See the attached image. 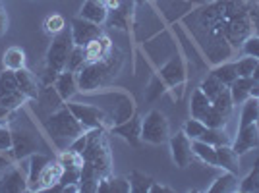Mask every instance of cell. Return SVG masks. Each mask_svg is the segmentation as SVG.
Returning <instances> with one entry per match:
<instances>
[{"label":"cell","instance_id":"3","mask_svg":"<svg viewBox=\"0 0 259 193\" xmlns=\"http://www.w3.org/2000/svg\"><path fill=\"white\" fill-rule=\"evenodd\" d=\"M45 126H47V131L51 133V137H53L54 143L60 149H64L66 145L70 147L72 141L87 131L81 126V122L72 114V110L66 107V105L62 108H58L56 112H53V114H49Z\"/></svg>","mask_w":259,"mask_h":193},{"label":"cell","instance_id":"13","mask_svg":"<svg viewBox=\"0 0 259 193\" xmlns=\"http://www.w3.org/2000/svg\"><path fill=\"white\" fill-rule=\"evenodd\" d=\"M29 191L27 178L18 166H12L0 176V193H22Z\"/></svg>","mask_w":259,"mask_h":193},{"label":"cell","instance_id":"34","mask_svg":"<svg viewBox=\"0 0 259 193\" xmlns=\"http://www.w3.org/2000/svg\"><path fill=\"white\" fill-rule=\"evenodd\" d=\"M201 141L211 143L213 147H221V145H230V137L223 128H207L205 133L201 135Z\"/></svg>","mask_w":259,"mask_h":193},{"label":"cell","instance_id":"17","mask_svg":"<svg viewBox=\"0 0 259 193\" xmlns=\"http://www.w3.org/2000/svg\"><path fill=\"white\" fill-rule=\"evenodd\" d=\"M217 166L227 172H232V174L240 172V159H238L236 151L232 149V145L217 147Z\"/></svg>","mask_w":259,"mask_h":193},{"label":"cell","instance_id":"33","mask_svg":"<svg viewBox=\"0 0 259 193\" xmlns=\"http://www.w3.org/2000/svg\"><path fill=\"white\" fill-rule=\"evenodd\" d=\"M211 74L215 75L217 79H219L223 85H227V87H230L238 79V72H236V66H234V64H221V66H217V68L213 70V72H211Z\"/></svg>","mask_w":259,"mask_h":193},{"label":"cell","instance_id":"40","mask_svg":"<svg viewBox=\"0 0 259 193\" xmlns=\"http://www.w3.org/2000/svg\"><path fill=\"white\" fill-rule=\"evenodd\" d=\"M85 62V46H72V51H70V56H68V66H66V70H70V72H77L81 64Z\"/></svg>","mask_w":259,"mask_h":193},{"label":"cell","instance_id":"1","mask_svg":"<svg viewBox=\"0 0 259 193\" xmlns=\"http://www.w3.org/2000/svg\"><path fill=\"white\" fill-rule=\"evenodd\" d=\"M246 4L242 0H215L213 4L201 8L194 18L186 20L188 23H192V31L199 39L209 60L219 62L225 56H228V22Z\"/></svg>","mask_w":259,"mask_h":193},{"label":"cell","instance_id":"27","mask_svg":"<svg viewBox=\"0 0 259 193\" xmlns=\"http://www.w3.org/2000/svg\"><path fill=\"white\" fill-rule=\"evenodd\" d=\"M211 99L201 91V89H195L194 95H192V103H190V116L192 118L201 120L205 116V112L211 108Z\"/></svg>","mask_w":259,"mask_h":193},{"label":"cell","instance_id":"16","mask_svg":"<svg viewBox=\"0 0 259 193\" xmlns=\"http://www.w3.org/2000/svg\"><path fill=\"white\" fill-rule=\"evenodd\" d=\"M53 85L56 87L58 95L64 99V103H68V101L79 91V89H77L76 72H70V70H64L62 74H58V77L54 79Z\"/></svg>","mask_w":259,"mask_h":193},{"label":"cell","instance_id":"4","mask_svg":"<svg viewBox=\"0 0 259 193\" xmlns=\"http://www.w3.org/2000/svg\"><path fill=\"white\" fill-rule=\"evenodd\" d=\"M81 155H83V162L91 164L101 174V178L110 176L112 159H110V147H108L105 128L87 129V145Z\"/></svg>","mask_w":259,"mask_h":193},{"label":"cell","instance_id":"2","mask_svg":"<svg viewBox=\"0 0 259 193\" xmlns=\"http://www.w3.org/2000/svg\"><path fill=\"white\" fill-rule=\"evenodd\" d=\"M122 64H124V54L116 46L101 60H85L76 72L77 89L81 93H91L95 89L107 87L120 74Z\"/></svg>","mask_w":259,"mask_h":193},{"label":"cell","instance_id":"49","mask_svg":"<svg viewBox=\"0 0 259 193\" xmlns=\"http://www.w3.org/2000/svg\"><path fill=\"white\" fill-rule=\"evenodd\" d=\"M172 189L170 187H166V185H159V183H153L149 193H170Z\"/></svg>","mask_w":259,"mask_h":193},{"label":"cell","instance_id":"12","mask_svg":"<svg viewBox=\"0 0 259 193\" xmlns=\"http://www.w3.org/2000/svg\"><path fill=\"white\" fill-rule=\"evenodd\" d=\"M110 131L114 135H118L122 139L130 143L132 147H140L141 145V118L140 116H132V118L124 120L120 124H114Z\"/></svg>","mask_w":259,"mask_h":193},{"label":"cell","instance_id":"7","mask_svg":"<svg viewBox=\"0 0 259 193\" xmlns=\"http://www.w3.org/2000/svg\"><path fill=\"white\" fill-rule=\"evenodd\" d=\"M29 99L23 95V91L18 85L16 79V72L12 70H4L0 74V105L10 110H18V108L25 105Z\"/></svg>","mask_w":259,"mask_h":193},{"label":"cell","instance_id":"21","mask_svg":"<svg viewBox=\"0 0 259 193\" xmlns=\"http://www.w3.org/2000/svg\"><path fill=\"white\" fill-rule=\"evenodd\" d=\"M161 77L164 79V83L168 87H182L184 83V66L178 58H172L168 64L161 70Z\"/></svg>","mask_w":259,"mask_h":193},{"label":"cell","instance_id":"42","mask_svg":"<svg viewBox=\"0 0 259 193\" xmlns=\"http://www.w3.org/2000/svg\"><path fill=\"white\" fill-rule=\"evenodd\" d=\"M207 126L201 122V120L197 118H190L188 122H186V126H184V133L190 137V139H201V135L205 133Z\"/></svg>","mask_w":259,"mask_h":193},{"label":"cell","instance_id":"6","mask_svg":"<svg viewBox=\"0 0 259 193\" xmlns=\"http://www.w3.org/2000/svg\"><path fill=\"white\" fill-rule=\"evenodd\" d=\"M170 139V126L161 110H151L141 118V141L151 145H162Z\"/></svg>","mask_w":259,"mask_h":193},{"label":"cell","instance_id":"5","mask_svg":"<svg viewBox=\"0 0 259 193\" xmlns=\"http://www.w3.org/2000/svg\"><path fill=\"white\" fill-rule=\"evenodd\" d=\"M74 46V41H72V35L66 31L58 33L53 37V43L47 51V56H45V68H47V85L54 83V79L58 77V74H62L68 66V56H70V51Z\"/></svg>","mask_w":259,"mask_h":193},{"label":"cell","instance_id":"45","mask_svg":"<svg viewBox=\"0 0 259 193\" xmlns=\"http://www.w3.org/2000/svg\"><path fill=\"white\" fill-rule=\"evenodd\" d=\"M14 166V157L10 151H0V176Z\"/></svg>","mask_w":259,"mask_h":193},{"label":"cell","instance_id":"38","mask_svg":"<svg viewBox=\"0 0 259 193\" xmlns=\"http://www.w3.org/2000/svg\"><path fill=\"white\" fill-rule=\"evenodd\" d=\"M213 107L223 114V116H227L230 118V114H232V108H234V101H232V96H230V91H228V87L221 93V95L217 96L215 101H213Z\"/></svg>","mask_w":259,"mask_h":193},{"label":"cell","instance_id":"19","mask_svg":"<svg viewBox=\"0 0 259 193\" xmlns=\"http://www.w3.org/2000/svg\"><path fill=\"white\" fill-rule=\"evenodd\" d=\"M16 79H18V85H20V89L23 91V95L27 96L29 101L39 96V93H41L39 81H37V77H35L27 68L18 70V72H16Z\"/></svg>","mask_w":259,"mask_h":193},{"label":"cell","instance_id":"51","mask_svg":"<svg viewBox=\"0 0 259 193\" xmlns=\"http://www.w3.org/2000/svg\"><path fill=\"white\" fill-rule=\"evenodd\" d=\"M255 124H257V128H259V116H257V122H255Z\"/></svg>","mask_w":259,"mask_h":193},{"label":"cell","instance_id":"32","mask_svg":"<svg viewBox=\"0 0 259 193\" xmlns=\"http://www.w3.org/2000/svg\"><path fill=\"white\" fill-rule=\"evenodd\" d=\"M128 182H130V191L134 193H149L151 185L155 183L153 178H149V176H145V174H141L138 170L130 172Z\"/></svg>","mask_w":259,"mask_h":193},{"label":"cell","instance_id":"23","mask_svg":"<svg viewBox=\"0 0 259 193\" xmlns=\"http://www.w3.org/2000/svg\"><path fill=\"white\" fill-rule=\"evenodd\" d=\"M253 83H255L253 77H238L236 81L228 87L234 105H244L248 101L249 96H251V87H253Z\"/></svg>","mask_w":259,"mask_h":193},{"label":"cell","instance_id":"31","mask_svg":"<svg viewBox=\"0 0 259 193\" xmlns=\"http://www.w3.org/2000/svg\"><path fill=\"white\" fill-rule=\"evenodd\" d=\"M58 162L62 164L64 170H81V166H83V155L68 147V149H64L58 155Z\"/></svg>","mask_w":259,"mask_h":193},{"label":"cell","instance_id":"29","mask_svg":"<svg viewBox=\"0 0 259 193\" xmlns=\"http://www.w3.org/2000/svg\"><path fill=\"white\" fill-rule=\"evenodd\" d=\"M2 64H4V70L18 72V70L25 68V53H23L20 46H10V49L4 53Z\"/></svg>","mask_w":259,"mask_h":193},{"label":"cell","instance_id":"26","mask_svg":"<svg viewBox=\"0 0 259 193\" xmlns=\"http://www.w3.org/2000/svg\"><path fill=\"white\" fill-rule=\"evenodd\" d=\"M240 187V180H238V174L232 172H225L223 176H219L213 185L209 187V193H234Z\"/></svg>","mask_w":259,"mask_h":193},{"label":"cell","instance_id":"25","mask_svg":"<svg viewBox=\"0 0 259 193\" xmlns=\"http://www.w3.org/2000/svg\"><path fill=\"white\" fill-rule=\"evenodd\" d=\"M112 49H114V46L110 43V39L103 33L95 41H91L89 44H85V60H101V58H105Z\"/></svg>","mask_w":259,"mask_h":193},{"label":"cell","instance_id":"28","mask_svg":"<svg viewBox=\"0 0 259 193\" xmlns=\"http://www.w3.org/2000/svg\"><path fill=\"white\" fill-rule=\"evenodd\" d=\"M192 149H194V157H197L201 162H205L209 166H217V147H213L211 143L194 139L192 141Z\"/></svg>","mask_w":259,"mask_h":193},{"label":"cell","instance_id":"22","mask_svg":"<svg viewBox=\"0 0 259 193\" xmlns=\"http://www.w3.org/2000/svg\"><path fill=\"white\" fill-rule=\"evenodd\" d=\"M51 162L49 157L45 155H39V153H33L29 157V166H27V183H29V191H35L37 189V182H39V176L43 168Z\"/></svg>","mask_w":259,"mask_h":193},{"label":"cell","instance_id":"9","mask_svg":"<svg viewBox=\"0 0 259 193\" xmlns=\"http://www.w3.org/2000/svg\"><path fill=\"white\" fill-rule=\"evenodd\" d=\"M70 35H72V41L76 46H85V44H89L91 41H95L97 37L103 35V27L97 23L89 22L85 18H81V16H77L70 23Z\"/></svg>","mask_w":259,"mask_h":193},{"label":"cell","instance_id":"35","mask_svg":"<svg viewBox=\"0 0 259 193\" xmlns=\"http://www.w3.org/2000/svg\"><path fill=\"white\" fill-rule=\"evenodd\" d=\"M199 89H201V91H203V93H205V95L211 99V103H213L217 96H219L221 93H223V91H225V89H227V85H223V83L217 79L215 75L209 74L205 79H203V83L199 85Z\"/></svg>","mask_w":259,"mask_h":193},{"label":"cell","instance_id":"37","mask_svg":"<svg viewBox=\"0 0 259 193\" xmlns=\"http://www.w3.org/2000/svg\"><path fill=\"white\" fill-rule=\"evenodd\" d=\"M43 29L47 35L54 37V35H58V33H62L66 29V20L60 14H51V16L45 20Z\"/></svg>","mask_w":259,"mask_h":193},{"label":"cell","instance_id":"52","mask_svg":"<svg viewBox=\"0 0 259 193\" xmlns=\"http://www.w3.org/2000/svg\"><path fill=\"white\" fill-rule=\"evenodd\" d=\"M136 2H145V0H136Z\"/></svg>","mask_w":259,"mask_h":193},{"label":"cell","instance_id":"24","mask_svg":"<svg viewBox=\"0 0 259 193\" xmlns=\"http://www.w3.org/2000/svg\"><path fill=\"white\" fill-rule=\"evenodd\" d=\"M39 103H41V108L43 110H49V114H53L56 112L58 108L64 107V99L58 95V91H56V87L51 83V85H47L45 89H41V93H39Z\"/></svg>","mask_w":259,"mask_h":193},{"label":"cell","instance_id":"18","mask_svg":"<svg viewBox=\"0 0 259 193\" xmlns=\"http://www.w3.org/2000/svg\"><path fill=\"white\" fill-rule=\"evenodd\" d=\"M79 16L89 20V22L97 23V25H105L108 18V8L103 6L99 0H85L81 10H79Z\"/></svg>","mask_w":259,"mask_h":193},{"label":"cell","instance_id":"41","mask_svg":"<svg viewBox=\"0 0 259 193\" xmlns=\"http://www.w3.org/2000/svg\"><path fill=\"white\" fill-rule=\"evenodd\" d=\"M234 66H236L238 77H251V75H253V70H255V66H257V58L246 56V54H244V58H240L238 62H234Z\"/></svg>","mask_w":259,"mask_h":193},{"label":"cell","instance_id":"43","mask_svg":"<svg viewBox=\"0 0 259 193\" xmlns=\"http://www.w3.org/2000/svg\"><path fill=\"white\" fill-rule=\"evenodd\" d=\"M242 53L246 56H253L259 60V37L257 35H249L248 39L242 43Z\"/></svg>","mask_w":259,"mask_h":193},{"label":"cell","instance_id":"15","mask_svg":"<svg viewBox=\"0 0 259 193\" xmlns=\"http://www.w3.org/2000/svg\"><path fill=\"white\" fill-rule=\"evenodd\" d=\"M62 164L58 161H51L47 166L43 168L41 176H39V182H37V189L35 191H45V189H53L56 183L60 182L62 178Z\"/></svg>","mask_w":259,"mask_h":193},{"label":"cell","instance_id":"36","mask_svg":"<svg viewBox=\"0 0 259 193\" xmlns=\"http://www.w3.org/2000/svg\"><path fill=\"white\" fill-rule=\"evenodd\" d=\"M238 191L242 193H255L259 191V159L255 161L253 164V170L249 172L248 176L240 182V187H238Z\"/></svg>","mask_w":259,"mask_h":193},{"label":"cell","instance_id":"10","mask_svg":"<svg viewBox=\"0 0 259 193\" xmlns=\"http://www.w3.org/2000/svg\"><path fill=\"white\" fill-rule=\"evenodd\" d=\"M170 153H172V161L178 168H188L194 161V149H192V139L182 131L170 135Z\"/></svg>","mask_w":259,"mask_h":193},{"label":"cell","instance_id":"20","mask_svg":"<svg viewBox=\"0 0 259 193\" xmlns=\"http://www.w3.org/2000/svg\"><path fill=\"white\" fill-rule=\"evenodd\" d=\"M132 6H134V0H122L116 10L108 12L107 23L110 27H118V29H128L130 16H132Z\"/></svg>","mask_w":259,"mask_h":193},{"label":"cell","instance_id":"50","mask_svg":"<svg viewBox=\"0 0 259 193\" xmlns=\"http://www.w3.org/2000/svg\"><path fill=\"white\" fill-rule=\"evenodd\" d=\"M251 77L259 83V60H257V66H255V70H253V75H251Z\"/></svg>","mask_w":259,"mask_h":193},{"label":"cell","instance_id":"47","mask_svg":"<svg viewBox=\"0 0 259 193\" xmlns=\"http://www.w3.org/2000/svg\"><path fill=\"white\" fill-rule=\"evenodd\" d=\"M14 112H16V110H10V108L0 105V126H8L12 122V118H14Z\"/></svg>","mask_w":259,"mask_h":193},{"label":"cell","instance_id":"46","mask_svg":"<svg viewBox=\"0 0 259 193\" xmlns=\"http://www.w3.org/2000/svg\"><path fill=\"white\" fill-rule=\"evenodd\" d=\"M85 145H87V131L81 133L79 137H76V139L70 143V149L77 151V153H83V151H85Z\"/></svg>","mask_w":259,"mask_h":193},{"label":"cell","instance_id":"14","mask_svg":"<svg viewBox=\"0 0 259 193\" xmlns=\"http://www.w3.org/2000/svg\"><path fill=\"white\" fill-rule=\"evenodd\" d=\"M259 147V128L257 124H249L246 128H238V137L232 143V149L240 155L248 153V151Z\"/></svg>","mask_w":259,"mask_h":193},{"label":"cell","instance_id":"44","mask_svg":"<svg viewBox=\"0 0 259 193\" xmlns=\"http://www.w3.org/2000/svg\"><path fill=\"white\" fill-rule=\"evenodd\" d=\"M12 149V129L8 126H0V151Z\"/></svg>","mask_w":259,"mask_h":193},{"label":"cell","instance_id":"48","mask_svg":"<svg viewBox=\"0 0 259 193\" xmlns=\"http://www.w3.org/2000/svg\"><path fill=\"white\" fill-rule=\"evenodd\" d=\"M6 31H8V16H6V12H4L2 4H0V37Z\"/></svg>","mask_w":259,"mask_h":193},{"label":"cell","instance_id":"30","mask_svg":"<svg viewBox=\"0 0 259 193\" xmlns=\"http://www.w3.org/2000/svg\"><path fill=\"white\" fill-rule=\"evenodd\" d=\"M259 116V99L257 96H249L248 101L242 105V116H240V126L238 128H246L249 124H255Z\"/></svg>","mask_w":259,"mask_h":193},{"label":"cell","instance_id":"8","mask_svg":"<svg viewBox=\"0 0 259 193\" xmlns=\"http://www.w3.org/2000/svg\"><path fill=\"white\" fill-rule=\"evenodd\" d=\"M66 107L72 110V114L81 122V126L85 129L105 128L107 126L108 116L101 108L91 107V105H81V103H68Z\"/></svg>","mask_w":259,"mask_h":193},{"label":"cell","instance_id":"11","mask_svg":"<svg viewBox=\"0 0 259 193\" xmlns=\"http://www.w3.org/2000/svg\"><path fill=\"white\" fill-rule=\"evenodd\" d=\"M39 145L31 133L23 131V129H12V157L14 161H25L29 159L33 153H37Z\"/></svg>","mask_w":259,"mask_h":193},{"label":"cell","instance_id":"39","mask_svg":"<svg viewBox=\"0 0 259 193\" xmlns=\"http://www.w3.org/2000/svg\"><path fill=\"white\" fill-rule=\"evenodd\" d=\"M201 122L205 124L207 128H225L227 126V122H228V118L227 116H223L219 110H217L213 105H211V108L205 112V116L201 118Z\"/></svg>","mask_w":259,"mask_h":193}]
</instances>
